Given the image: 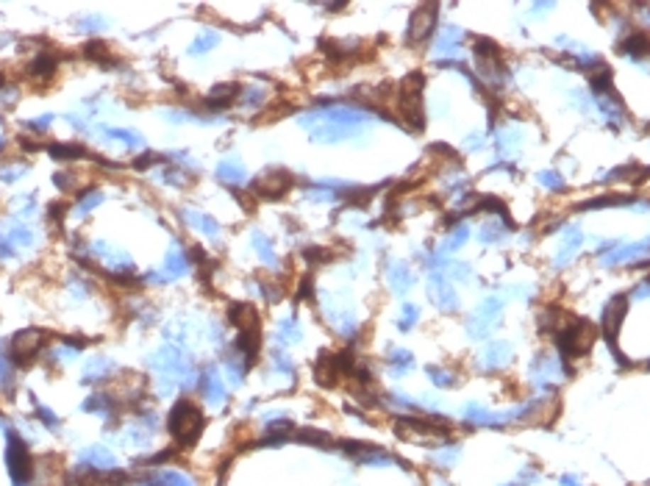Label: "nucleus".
Returning <instances> with one entry per match:
<instances>
[{"instance_id": "1", "label": "nucleus", "mask_w": 650, "mask_h": 486, "mask_svg": "<svg viewBox=\"0 0 650 486\" xmlns=\"http://www.w3.org/2000/svg\"><path fill=\"white\" fill-rule=\"evenodd\" d=\"M300 126L309 131L314 142L336 145V142L358 139L370 126V114L356 106H325V109H312L309 114H303Z\"/></svg>"}, {"instance_id": "2", "label": "nucleus", "mask_w": 650, "mask_h": 486, "mask_svg": "<svg viewBox=\"0 0 650 486\" xmlns=\"http://www.w3.org/2000/svg\"><path fill=\"white\" fill-rule=\"evenodd\" d=\"M203 412L197 409V403H192L189 397H178L175 406L170 409V420H167V428L175 439L178 448H192L197 442V436L203 433Z\"/></svg>"}, {"instance_id": "3", "label": "nucleus", "mask_w": 650, "mask_h": 486, "mask_svg": "<svg viewBox=\"0 0 650 486\" xmlns=\"http://www.w3.org/2000/svg\"><path fill=\"white\" fill-rule=\"evenodd\" d=\"M423 87H425L423 72H409V75L400 81V89H397V103H395V109H397L403 126H409L412 131H423V126H425Z\"/></svg>"}, {"instance_id": "4", "label": "nucleus", "mask_w": 650, "mask_h": 486, "mask_svg": "<svg viewBox=\"0 0 650 486\" xmlns=\"http://www.w3.org/2000/svg\"><path fill=\"white\" fill-rule=\"evenodd\" d=\"M395 433L412 445H445L451 442V428L445 417H400Z\"/></svg>"}, {"instance_id": "5", "label": "nucleus", "mask_w": 650, "mask_h": 486, "mask_svg": "<svg viewBox=\"0 0 650 486\" xmlns=\"http://www.w3.org/2000/svg\"><path fill=\"white\" fill-rule=\"evenodd\" d=\"M597 339V331L589 320H570L567 325H561V333H558V350H561V358L570 361V358H581L592 350Z\"/></svg>"}, {"instance_id": "6", "label": "nucleus", "mask_w": 650, "mask_h": 486, "mask_svg": "<svg viewBox=\"0 0 650 486\" xmlns=\"http://www.w3.org/2000/svg\"><path fill=\"white\" fill-rule=\"evenodd\" d=\"M600 267H648L650 264V236L639 239V242H609L600 250Z\"/></svg>"}, {"instance_id": "7", "label": "nucleus", "mask_w": 650, "mask_h": 486, "mask_svg": "<svg viewBox=\"0 0 650 486\" xmlns=\"http://www.w3.org/2000/svg\"><path fill=\"white\" fill-rule=\"evenodd\" d=\"M500 320H503V300L489 294V297L481 300V306L467 317V336L475 339V342L487 339L489 333L500 325Z\"/></svg>"}, {"instance_id": "8", "label": "nucleus", "mask_w": 650, "mask_h": 486, "mask_svg": "<svg viewBox=\"0 0 650 486\" xmlns=\"http://www.w3.org/2000/svg\"><path fill=\"white\" fill-rule=\"evenodd\" d=\"M564 372H570V370H567V361H564L561 356L536 353L534 361H531L528 378H531V384L539 389V392H545V389H553L556 384H561Z\"/></svg>"}, {"instance_id": "9", "label": "nucleus", "mask_w": 650, "mask_h": 486, "mask_svg": "<svg viewBox=\"0 0 650 486\" xmlns=\"http://www.w3.org/2000/svg\"><path fill=\"white\" fill-rule=\"evenodd\" d=\"M42 345H45V331H36V328L20 331L11 339V350H9L11 367H28L33 358H36V353L42 350Z\"/></svg>"}, {"instance_id": "10", "label": "nucleus", "mask_w": 650, "mask_h": 486, "mask_svg": "<svg viewBox=\"0 0 650 486\" xmlns=\"http://www.w3.org/2000/svg\"><path fill=\"white\" fill-rule=\"evenodd\" d=\"M436 14H439V6L436 3H423L412 11V20H409V28H406V42L409 45H423L428 42V36L436 28Z\"/></svg>"}, {"instance_id": "11", "label": "nucleus", "mask_w": 650, "mask_h": 486, "mask_svg": "<svg viewBox=\"0 0 650 486\" xmlns=\"http://www.w3.org/2000/svg\"><path fill=\"white\" fill-rule=\"evenodd\" d=\"M292 184H294L292 172H287V170H267V172H261L259 178L253 181L250 189L261 200H278V197H284V194L292 189Z\"/></svg>"}, {"instance_id": "12", "label": "nucleus", "mask_w": 650, "mask_h": 486, "mask_svg": "<svg viewBox=\"0 0 650 486\" xmlns=\"http://www.w3.org/2000/svg\"><path fill=\"white\" fill-rule=\"evenodd\" d=\"M111 470H117V455L106 445L84 448L78 455V464H75V475H81V473H111Z\"/></svg>"}, {"instance_id": "13", "label": "nucleus", "mask_w": 650, "mask_h": 486, "mask_svg": "<svg viewBox=\"0 0 650 486\" xmlns=\"http://www.w3.org/2000/svg\"><path fill=\"white\" fill-rule=\"evenodd\" d=\"M628 314V294H615L606 306H603V333L612 345V353L619 358V350H617V333L622 328V320Z\"/></svg>"}, {"instance_id": "14", "label": "nucleus", "mask_w": 650, "mask_h": 486, "mask_svg": "<svg viewBox=\"0 0 650 486\" xmlns=\"http://www.w3.org/2000/svg\"><path fill=\"white\" fill-rule=\"evenodd\" d=\"M428 300L439 311H458V292L451 284L445 272H431L428 275Z\"/></svg>"}, {"instance_id": "15", "label": "nucleus", "mask_w": 650, "mask_h": 486, "mask_svg": "<svg viewBox=\"0 0 650 486\" xmlns=\"http://www.w3.org/2000/svg\"><path fill=\"white\" fill-rule=\"evenodd\" d=\"M512 358H514L512 342L495 339V342H489L487 348L478 353V370H484V372H500V370H506L512 364Z\"/></svg>"}, {"instance_id": "16", "label": "nucleus", "mask_w": 650, "mask_h": 486, "mask_svg": "<svg viewBox=\"0 0 650 486\" xmlns=\"http://www.w3.org/2000/svg\"><path fill=\"white\" fill-rule=\"evenodd\" d=\"M197 392L203 394V400L209 403V406H214V409H220V406H226V384H223V375L214 370V367H209V370H203L200 375H197Z\"/></svg>"}, {"instance_id": "17", "label": "nucleus", "mask_w": 650, "mask_h": 486, "mask_svg": "<svg viewBox=\"0 0 650 486\" xmlns=\"http://www.w3.org/2000/svg\"><path fill=\"white\" fill-rule=\"evenodd\" d=\"M136 486H197L195 478L184 470H175V467H167V470H156V473H148L145 478H139Z\"/></svg>"}, {"instance_id": "18", "label": "nucleus", "mask_w": 650, "mask_h": 486, "mask_svg": "<svg viewBox=\"0 0 650 486\" xmlns=\"http://www.w3.org/2000/svg\"><path fill=\"white\" fill-rule=\"evenodd\" d=\"M342 375H345V370H342L339 353H323V356L314 361V378H317V384L336 387Z\"/></svg>"}, {"instance_id": "19", "label": "nucleus", "mask_w": 650, "mask_h": 486, "mask_svg": "<svg viewBox=\"0 0 650 486\" xmlns=\"http://www.w3.org/2000/svg\"><path fill=\"white\" fill-rule=\"evenodd\" d=\"M461 39H464V33L458 26H445L434 42V56H442V62H451V56L461 50Z\"/></svg>"}, {"instance_id": "20", "label": "nucleus", "mask_w": 650, "mask_h": 486, "mask_svg": "<svg viewBox=\"0 0 650 486\" xmlns=\"http://www.w3.org/2000/svg\"><path fill=\"white\" fill-rule=\"evenodd\" d=\"M584 248V233L578 231V228H570V233H567V239L561 242V248L556 250V256H553V267L556 270H561V267H567L570 261L578 256V250Z\"/></svg>"}, {"instance_id": "21", "label": "nucleus", "mask_w": 650, "mask_h": 486, "mask_svg": "<svg viewBox=\"0 0 650 486\" xmlns=\"http://www.w3.org/2000/svg\"><path fill=\"white\" fill-rule=\"evenodd\" d=\"M189 264H192V261L187 256V250H184L181 245H172L170 253H167V259H164V270H162L167 284L175 281V278H181V275H187V272H189Z\"/></svg>"}, {"instance_id": "22", "label": "nucleus", "mask_w": 650, "mask_h": 486, "mask_svg": "<svg viewBox=\"0 0 650 486\" xmlns=\"http://www.w3.org/2000/svg\"><path fill=\"white\" fill-rule=\"evenodd\" d=\"M228 323L233 325L236 331H253V328H261L259 311H256L250 303H233V306L228 309Z\"/></svg>"}, {"instance_id": "23", "label": "nucleus", "mask_w": 650, "mask_h": 486, "mask_svg": "<svg viewBox=\"0 0 650 486\" xmlns=\"http://www.w3.org/2000/svg\"><path fill=\"white\" fill-rule=\"evenodd\" d=\"M387 281H390L392 292L406 294V292L414 287V272H412V267L406 261H392L390 267H387Z\"/></svg>"}, {"instance_id": "24", "label": "nucleus", "mask_w": 650, "mask_h": 486, "mask_svg": "<svg viewBox=\"0 0 650 486\" xmlns=\"http://www.w3.org/2000/svg\"><path fill=\"white\" fill-rule=\"evenodd\" d=\"M458 458H461V442H453V439L445 445H436V451L428 453L431 467H436V470H451L458 464Z\"/></svg>"}, {"instance_id": "25", "label": "nucleus", "mask_w": 650, "mask_h": 486, "mask_svg": "<svg viewBox=\"0 0 650 486\" xmlns=\"http://www.w3.org/2000/svg\"><path fill=\"white\" fill-rule=\"evenodd\" d=\"M56 70H59V59L53 53H39V56H33L31 65H28V75H31L33 81H50L56 75Z\"/></svg>"}, {"instance_id": "26", "label": "nucleus", "mask_w": 650, "mask_h": 486, "mask_svg": "<svg viewBox=\"0 0 650 486\" xmlns=\"http://www.w3.org/2000/svg\"><path fill=\"white\" fill-rule=\"evenodd\" d=\"M619 53H625L631 59H645V56H650V36L645 31L628 33L619 42Z\"/></svg>"}, {"instance_id": "27", "label": "nucleus", "mask_w": 650, "mask_h": 486, "mask_svg": "<svg viewBox=\"0 0 650 486\" xmlns=\"http://www.w3.org/2000/svg\"><path fill=\"white\" fill-rule=\"evenodd\" d=\"M217 178L223 184L239 187V184L248 181V170H245V164L239 162V159H223V162L217 164Z\"/></svg>"}, {"instance_id": "28", "label": "nucleus", "mask_w": 650, "mask_h": 486, "mask_svg": "<svg viewBox=\"0 0 650 486\" xmlns=\"http://www.w3.org/2000/svg\"><path fill=\"white\" fill-rule=\"evenodd\" d=\"M184 217H187V223L195 228V231H200L203 236H209V239H217L220 233H223V228H220V223L214 220V217H209V214H203V211H195V209H187L184 211Z\"/></svg>"}, {"instance_id": "29", "label": "nucleus", "mask_w": 650, "mask_h": 486, "mask_svg": "<svg viewBox=\"0 0 650 486\" xmlns=\"http://www.w3.org/2000/svg\"><path fill=\"white\" fill-rule=\"evenodd\" d=\"M461 420L467 422V425H473V428H492L495 412L487 409L484 403H467V406L461 409Z\"/></svg>"}, {"instance_id": "30", "label": "nucleus", "mask_w": 650, "mask_h": 486, "mask_svg": "<svg viewBox=\"0 0 650 486\" xmlns=\"http://www.w3.org/2000/svg\"><path fill=\"white\" fill-rule=\"evenodd\" d=\"M114 370V361L106 356H92L84 367V384H98L103 378H109V372Z\"/></svg>"}, {"instance_id": "31", "label": "nucleus", "mask_w": 650, "mask_h": 486, "mask_svg": "<svg viewBox=\"0 0 650 486\" xmlns=\"http://www.w3.org/2000/svg\"><path fill=\"white\" fill-rule=\"evenodd\" d=\"M239 95H242L239 84H217L211 89V95H209V106H211V111H220V109H226L228 103H233Z\"/></svg>"}, {"instance_id": "32", "label": "nucleus", "mask_w": 650, "mask_h": 486, "mask_svg": "<svg viewBox=\"0 0 650 486\" xmlns=\"http://www.w3.org/2000/svg\"><path fill=\"white\" fill-rule=\"evenodd\" d=\"M387 364H390V372L395 378H403L406 372L414 370V356L409 350H403V348H395V350H390V356H387Z\"/></svg>"}, {"instance_id": "33", "label": "nucleus", "mask_w": 650, "mask_h": 486, "mask_svg": "<svg viewBox=\"0 0 650 486\" xmlns=\"http://www.w3.org/2000/svg\"><path fill=\"white\" fill-rule=\"evenodd\" d=\"M520 142H522V131H517V128H497L495 131V148L503 153V156H509V153H514L517 148H520Z\"/></svg>"}, {"instance_id": "34", "label": "nucleus", "mask_w": 650, "mask_h": 486, "mask_svg": "<svg viewBox=\"0 0 650 486\" xmlns=\"http://www.w3.org/2000/svg\"><path fill=\"white\" fill-rule=\"evenodd\" d=\"M253 250L259 253V259L267 264V267H278V256H275V248H272V239L264 236L261 231H253Z\"/></svg>"}, {"instance_id": "35", "label": "nucleus", "mask_w": 650, "mask_h": 486, "mask_svg": "<svg viewBox=\"0 0 650 486\" xmlns=\"http://www.w3.org/2000/svg\"><path fill=\"white\" fill-rule=\"evenodd\" d=\"M467 239H470V228H467V226H456L453 231L448 233V239L439 245V250H436V253H439V256L456 253L458 248H464V242H467Z\"/></svg>"}, {"instance_id": "36", "label": "nucleus", "mask_w": 650, "mask_h": 486, "mask_svg": "<svg viewBox=\"0 0 650 486\" xmlns=\"http://www.w3.org/2000/svg\"><path fill=\"white\" fill-rule=\"evenodd\" d=\"M275 336H278V342H281V345H294V342H300V339H303L300 323H297L294 317L281 320V323H278V331H275Z\"/></svg>"}, {"instance_id": "37", "label": "nucleus", "mask_w": 650, "mask_h": 486, "mask_svg": "<svg viewBox=\"0 0 650 486\" xmlns=\"http://www.w3.org/2000/svg\"><path fill=\"white\" fill-rule=\"evenodd\" d=\"M264 100H267V89H264V87H256V84L242 87V95H239L242 109H250V111H253V109H261Z\"/></svg>"}, {"instance_id": "38", "label": "nucleus", "mask_w": 650, "mask_h": 486, "mask_svg": "<svg viewBox=\"0 0 650 486\" xmlns=\"http://www.w3.org/2000/svg\"><path fill=\"white\" fill-rule=\"evenodd\" d=\"M506 231H509V228L503 226L500 220H497V223H495V220H489L487 226L481 228L478 239H481V245H500V242L506 239Z\"/></svg>"}, {"instance_id": "39", "label": "nucleus", "mask_w": 650, "mask_h": 486, "mask_svg": "<svg viewBox=\"0 0 650 486\" xmlns=\"http://www.w3.org/2000/svg\"><path fill=\"white\" fill-rule=\"evenodd\" d=\"M100 131H103L106 139H114V142H120V145H126V148H142V136L133 133V131H126V128H100Z\"/></svg>"}, {"instance_id": "40", "label": "nucleus", "mask_w": 650, "mask_h": 486, "mask_svg": "<svg viewBox=\"0 0 650 486\" xmlns=\"http://www.w3.org/2000/svg\"><path fill=\"white\" fill-rule=\"evenodd\" d=\"M428 372V378H431V384L439 389H451L458 384V378H456V372H451V370H445V367H428L425 370Z\"/></svg>"}, {"instance_id": "41", "label": "nucleus", "mask_w": 650, "mask_h": 486, "mask_svg": "<svg viewBox=\"0 0 650 486\" xmlns=\"http://www.w3.org/2000/svg\"><path fill=\"white\" fill-rule=\"evenodd\" d=\"M536 184L545 187V189H551V192H561V189L567 187L564 175L556 172V170H542V172H536Z\"/></svg>"}, {"instance_id": "42", "label": "nucleus", "mask_w": 650, "mask_h": 486, "mask_svg": "<svg viewBox=\"0 0 650 486\" xmlns=\"http://www.w3.org/2000/svg\"><path fill=\"white\" fill-rule=\"evenodd\" d=\"M217 42H220V33L214 31H203L200 36H197L195 42H192V48H189V53L192 56H203V53H209V50H214L217 48Z\"/></svg>"}, {"instance_id": "43", "label": "nucleus", "mask_w": 650, "mask_h": 486, "mask_svg": "<svg viewBox=\"0 0 650 486\" xmlns=\"http://www.w3.org/2000/svg\"><path fill=\"white\" fill-rule=\"evenodd\" d=\"M33 239H36V236H33V231L26 226V223H17V226L9 231V242H11L14 248H31Z\"/></svg>"}, {"instance_id": "44", "label": "nucleus", "mask_w": 650, "mask_h": 486, "mask_svg": "<svg viewBox=\"0 0 650 486\" xmlns=\"http://www.w3.org/2000/svg\"><path fill=\"white\" fill-rule=\"evenodd\" d=\"M417 320H420V309H417V306H412V303H406V306L400 309V320H397V328L406 333V331H412V328L417 325Z\"/></svg>"}, {"instance_id": "45", "label": "nucleus", "mask_w": 650, "mask_h": 486, "mask_svg": "<svg viewBox=\"0 0 650 486\" xmlns=\"http://www.w3.org/2000/svg\"><path fill=\"white\" fill-rule=\"evenodd\" d=\"M100 203H103V192H98V189L81 192V197H78V214H89L92 209H98Z\"/></svg>"}, {"instance_id": "46", "label": "nucleus", "mask_w": 650, "mask_h": 486, "mask_svg": "<svg viewBox=\"0 0 650 486\" xmlns=\"http://www.w3.org/2000/svg\"><path fill=\"white\" fill-rule=\"evenodd\" d=\"M448 275H453L456 281H461V284H470V281L475 278L473 267L464 264V261H451V264H448Z\"/></svg>"}, {"instance_id": "47", "label": "nucleus", "mask_w": 650, "mask_h": 486, "mask_svg": "<svg viewBox=\"0 0 650 486\" xmlns=\"http://www.w3.org/2000/svg\"><path fill=\"white\" fill-rule=\"evenodd\" d=\"M36 417H39V422H42V425H45L48 431H53V433H56V431L62 428V422H59V417H56V414H53V412H50L48 406H42V403H36Z\"/></svg>"}, {"instance_id": "48", "label": "nucleus", "mask_w": 650, "mask_h": 486, "mask_svg": "<svg viewBox=\"0 0 650 486\" xmlns=\"http://www.w3.org/2000/svg\"><path fill=\"white\" fill-rule=\"evenodd\" d=\"M539 478H542V473H539V467H534V464H525L520 473H517V481L514 484L520 486H534L539 484Z\"/></svg>"}, {"instance_id": "49", "label": "nucleus", "mask_w": 650, "mask_h": 486, "mask_svg": "<svg viewBox=\"0 0 650 486\" xmlns=\"http://www.w3.org/2000/svg\"><path fill=\"white\" fill-rule=\"evenodd\" d=\"M272 364H275V370H278V372H284V375H290V378H292L294 364H292V358L287 356L284 350H272Z\"/></svg>"}, {"instance_id": "50", "label": "nucleus", "mask_w": 650, "mask_h": 486, "mask_svg": "<svg viewBox=\"0 0 650 486\" xmlns=\"http://www.w3.org/2000/svg\"><path fill=\"white\" fill-rule=\"evenodd\" d=\"M23 172H26V164L3 167V170H0V181H17V178H23Z\"/></svg>"}, {"instance_id": "51", "label": "nucleus", "mask_w": 650, "mask_h": 486, "mask_svg": "<svg viewBox=\"0 0 650 486\" xmlns=\"http://www.w3.org/2000/svg\"><path fill=\"white\" fill-rule=\"evenodd\" d=\"M78 28H81V31H103V28H106V23H103L100 17H89V20L78 23Z\"/></svg>"}, {"instance_id": "52", "label": "nucleus", "mask_w": 650, "mask_h": 486, "mask_svg": "<svg viewBox=\"0 0 650 486\" xmlns=\"http://www.w3.org/2000/svg\"><path fill=\"white\" fill-rule=\"evenodd\" d=\"M484 142H487V139H484L481 133H470V136L464 139V148H467V150H481Z\"/></svg>"}, {"instance_id": "53", "label": "nucleus", "mask_w": 650, "mask_h": 486, "mask_svg": "<svg viewBox=\"0 0 650 486\" xmlns=\"http://www.w3.org/2000/svg\"><path fill=\"white\" fill-rule=\"evenodd\" d=\"M50 123H53V117H50V114H45V117H36V120H31V123H28V128H33L36 133H42V131L50 128Z\"/></svg>"}, {"instance_id": "54", "label": "nucleus", "mask_w": 650, "mask_h": 486, "mask_svg": "<svg viewBox=\"0 0 650 486\" xmlns=\"http://www.w3.org/2000/svg\"><path fill=\"white\" fill-rule=\"evenodd\" d=\"M14 253H17V248L9 242V236H3V233H0V259H11Z\"/></svg>"}, {"instance_id": "55", "label": "nucleus", "mask_w": 650, "mask_h": 486, "mask_svg": "<svg viewBox=\"0 0 650 486\" xmlns=\"http://www.w3.org/2000/svg\"><path fill=\"white\" fill-rule=\"evenodd\" d=\"M159 162H164L162 156H153V153H145V156H139V159L133 162V167H136V170H145V167H150V164H159Z\"/></svg>"}, {"instance_id": "56", "label": "nucleus", "mask_w": 650, "mask_h": 486, "mask_svg": "<svg viewBox=\"0 0 650 486\" xmlns=\"http://www.w3.org/2000/svg\"><path fill=\"white\" fill-rule=\"evenodd\" d=\"M631 294H634L637 300H648V297H650V275L645 278V281H642V284H639V287H637V289L631 292Z\"/></svg>"}, {"instance_id": "57", "label": "nucleus", "mask_w": 650, "mask_h": 486, "mask_svg": "<svg viewBox=\"0 0 650 486\" xmlns=\"http://www.w3.org/2000/svg\"><path fill=\"white\" fill-rule=\"evenodd\" d=\"M531 11L534 14H548V11H553V3H534Z\"/></svg>"}, {"instance_id": "58", "label": "nucleus", "mask_w": 650, "mask_h": 486, "mask_svg": "<svg viewBox=\"0 0 650 486\" xmlns=\"http://www.w3.org/2000/svg\"><path fill=\"white\" fill-rule=\"evenodd\" d=\"M434 486H451V484H448L445 478H436V481H434Z\"/></svg>"}, {"instance_id": "59", "label": "nucleus", "mask_w": 650, "mask_h": 486, "mask_svg": "<svg viewBox=\"0 0 650 486\" xmlns=\"http://www.w3.org/2000/svg\"><path fill=\"white\" fill-rule=\"evenodd\" d=\"M3 145H6V139H3V136H0V150H3Z\"/></svg>"}, {"instance_id": "60", "label": "nucleus", "mask_w": 650, "mask_h": 486, "mask_svg": "<svg viewBox=\"0 0 650 486\" xmlns=\"http://www.w3.org/2000/svg\"><path fill=\"white\" fill-rule=\"evenodd\" d=\"M500 486H520V484H500Z\"/></svg>"}, {"instance_id": "61", "label": "nucleus", "mask_w": 650, "mask_h": 486, "mask_svg": "<svg viewBox=\"0 0 650 486\" xmlns=\"http://www.w3.org/2000/svg\"><path fill=\"white\" fill-rule=\"evenodd\" d=\"M648 367H650V358H648Z\"/></svg>"}]
</instances>
